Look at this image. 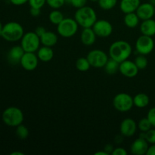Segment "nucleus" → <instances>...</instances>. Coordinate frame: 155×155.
<instances>
[{"label": "nucleus", "mask_w": 155, "mask_h": 155, "mask_svg": "<svg viewBox=\"0 0 155 155\" xmlns=\"http://www.w3.org/2000/svg\"><path fill=\"white\" fill-rule=\"evenodd\" d=\"M133 53L132 45L125 40H117L114 42L109 48V56L110 58L117 62L127 60Z\"/></svg>", "instance_id": "nucleus-1"}, {"label": "nucleus", "mask_w": 155, "mask_h": 155, "mask_svg": "<svg viewBox=\"0 0 155 155\" xmlns=\"http://www.w3.org/2000/svg\"><path fill=\"white\" fill-rule=\"evenodd\" d=\"M30 14L31 16L34 18H37L41 14V8H30Z\"/></svg>", "instance_id": "nucleus-37"}, {"label": "nucleus", "mask_w": 155, "mask_h": 155, "mask_svg": "<svg viewBox=\"0 0 155 155\" xmlns=\"http://www.w3.org/2000/svg\"><path fill=\"white\" fill-rule=\"evenodd\" d=\"M114 146L113 145H111V144H107V145H105V147H104V151H106L107 153H108L109 154H111L112 151H114Z\"/></svg>", "instance_id": "nucleus-40"}, {"label": "nucleus", "mask_w": 155, "mask_h": 155, "mask_svg": "<svg viewBox=\"0 0 155 155\" xmlns=\"http://www.w3.org/2000/svg\"><path fill=\"white\" fill-rule=\"evenodd\" d=\"M127 154H128V152L127 151V150L122 147H118V148H114L111 153L112 155H127Z\"/></svg>", "instance_id": "nucleus-36"}, {"label": "nucleus", "mask_w": 155, "mask_h": 155, "mask_svg": "<svg viewBox=\"0 0 155 155\" xmlns=\"http://www.w3.org/2000/svg\"><path fill=\"white\" fill-rule=\"evenodd\" d=\"M138 124L132 118H126L121 122L120 126V131L124 137H132L136 133Z\"/></svg>", "instance_id": "nucleus-13"}, {"label": "nucleus", "mask_w": 155, "mask_h": 155, "mask_svg": "<svg viewBox=\"0 0 155 155\" xmlns=\"http://www.w3.org/2000/svg\"><path fill=\"white\" fill-rule=\"evenodd\" d=\"M133 102H134V106H136V107L144 108L149 104V96L143 92L138 93L133 97Z\"/></svg>", "instance_id": "nucleus-22"}, {"label": "nucleus", "mask_w": 155, "mask_h": 155, "mask_svg": "<svg viewBox=\"0 0 155 155\" xmlns=\"http://www.w3.org/2000/svg\"><path fill=\"white\" fill-rule=\"evenodd\" d=\"M136 13L142 21L151 19L154 15V6L150 2L141 3Z\"/></svg>", "instance_id": "nucleus-14"}, {"label": "nucleus", "mask_w": 155, "mask_h": 155, "mask_svg": "<svg viewBox=\"0 0 155 155\" xmlns=\"http://www.w3.org/2000/svg\"><path fill=\"white\" fill-rule=\"evenodd\" d=\"M65 0H46V4L53 9H59L64 5Z\"/></svg>", "instance_id": "nucleus-31"}, {"label": "nucleus", "mask_w": 155, "mask_h": 155, "mask_svg": "<svg viewBox=\"0 0 155 155\" xmlns=\"http://www.w3.org/2000/svg\"><path fill=\"white\" fill-rule=\"evenodd\" d=\"M97 36L106 38L110 36L113 33V26L110 21L107 20H97L92 27Z\"/></svg>", "instance_id": "nucleus-10"}, {"label": "nucleus", "mask_w": 155, "mask_h": 155, "mask_svg": "<svg viewBox=\"0 0 155 155\" xmlns=\"http://www.w3.org/2000/svg\"><path fill=\"white\" fill-rule=\"evenodd\" d=\"M134 62L139 70H143L146 68L148 64V59L146 58L145 55H143V54H139V56H137Z\"/></svg>", "instance_id": "nucleus-30"}, {"label": "nucleus", "mask_w": 155, "mask_h": 155, "mask_svg": "<svg viewBox=\"0 0 155 155\" xmlns=\"http://www.w3.org/2000/svg\"><path fill=\"white\" fill-rule=\"evenodd\" d=\"M141 4V0H121L120 8L124 14L136 12Z\"/></svg>", "instance_id": "nucleus-18"}, {"label": "nucleus", "mask_w": 155, "mask_h": 155, "mask_svg": "<svg viewBox=\"0 0 155 155\" xmlns=\"http://www.w3.org/2000/svg\"><path fill=\"white\" fill-rule=\"evenodd\" d=\"M65 2H66V3H68V4H71V0H65Z\"/></svg>", "instance_id": "nucleus-46"}, {"label": "nucleus", "mask_w": 155, "mask_h": 155, "mask_svg": "<svg viewBox=\"0 0 155 155\" xmlns=\"http://www.w3.org/2000/svg\"><path fill=\"white\" fill-rule=\"evenodd\" d=\"M28 3L30 8H42L46 4V0H29Z\"/></svg>", "instance_id": "nucleus-32"}, {"label": "nucleus", "mask_w": 155, "mask_h": 155, "mask_svg": "<svg viewBox=\"0 0 155 155\" xmlns=\"http://www.w3.org/2000/svg\"><path fill=\"white\" fill-rule=\"evenodd\" d=\"M79 24L75 19L71 18H64L63 21L57 25L58 34L64 38H71L78 31Z\"/></svg>", "instance_id": "nucleus-6"}, {"label": "nucleus", "mask_w": 155, "mask_h": 155, "mask_svg": "<svg viewBox=\"0 0 155 155\" xmlns=\"http://www.w3.org/2000/svg\"><path fill=\"white\" fill-rule=\"evenodd\" d=\"M147 155H155V144H152L150 147H148Z\"/></svg>", "instance_id": "nucleus-41"}, {"label": "nucleus", "mask_w": 155, "mask_h": 155, "mask_svg": "<svg viewBox=\"0 0 155 155\" xmlns=\"http://www.w3.org/2000/svg\"><path fill=\"white\" fill-rule=\"evenodd\" d=\"M39 61L37 54L35 52H25L21 58L20 64L24 70L32 71L38 67Z\"/></svg>", "instance_id": "nucleus-11"}, {"label": "nucleus", "mask_w": 155, "mask_h": 155, "mask_svg": "<svg viewBox=\"0 0 155 155\" xmlns=\"http://www.w3.org/2000/svg\"><path fill=\"white\" fill-rule=\"evenodd\" d=\"M24 34V27L21 24L15 21H10L3 26L1 36L8 42H17L21 40Z\"/></svg>", "instance_id": "nucleus-3"}, {"label": "nucleus", "mask_w": 155, "mask_h": 155, "mask_svg": "<svg viewBox=\"0 0 155 155\" xmlns=\"http://www.w3.org/2000/svg\"><path fill=\"white\" fill-rule=\"evenodd\" d=\"M25 53L24 48L21 45H15L10 48L8 53V60L9 62L13 64L20 63L21 58L23 57L24 54Z\"/></svg>", "instance_id": "nucleus-16"}, {"label": "nucleus", "mask_w": 155, "mask_h": 155, "mask_svg": "<svg viewBox=\"0 0 155 155\" xmlns=\"http://www.w3.org/2000/svg\"><path fill=\"white\" fill-rule=\"evenodd\" d=\"M95 155H109L108 153L106 152L105 151H99L95 153Z\"/></svg>", "instance_id": "nucleus-42"}, {"label": "nucleus", "mask_w": 155, "mask_h": 155, "mask_svg": "<svg viewBox=\"0 0 155 155\" xmlns=\"http://www.w3.org/2000/svg\"><path fill=\"white\" fill-rule=\"evenodd\" d=\"M15 133H16V136H18V139L24 140V139L28 138L29 134H30V132H29L28 128H27L26 126L23 125V124H21V125L18 126V127H16V131H15Z\"/></svg>", "instance_id": "nucleus-27"}, {"label": "nucleus", "mask_w": 155, "mask_h": 155, "mask_svg": "<svg viewBox=\"0 0 155 155\" xmlns=\"http://www.w3.org/2000/svg\"><path fill=\"white\" fill-rule=\"evenodd\" d=\"M3 26H4V25H2V22H1V21H0V36H1V34H2V31Z\"/></svg>", "instance_id": "nucleus-44"}, {"label": "nucleus", "mask_w": 155, "mask_h": 155, "mask_svg": "<svg viewBox=\"0 0 155 155\" xmlns=\"http://www.w3.org/2000/svg\"><path fill=\"white\" fill-rule=\"evenodd\" d=\"M98 5L101 9L105 11L111 10L117 4V0H98Z\"/></svg>", "instance_id": "nucleus-28"}, {"label": "nucleus", "mask_w": 155, "mask_h": 155, "mask_svg": "<svg viewBox=\"0 0 155 155\" xmlns=\"http://www.w3.org/2000/svg\"><path fill=\"white\" fill-rule=\"evenodd\" d=\"M2 119L5 125L11 127H17L23 124L24 115L22 110L18 107H8L3 111Z\"/></svg>", "instance_id": "nucleus-4"}, {"label": "nucleus", "mask_w": 155, "mask_h": 155, "mask_svg": "<svg viewBox=\"0 0 155 155\" xmlns=\"http://www.w3.org/2000/svg\"><path fill=\"white\" fill-rule=\"evenodd\" d=\"M91 2H98V0H90Z\"/></svg>", "instance_id": "nucleus-47"}, {"label": "nucleus", "mask_w": 155, "mask_h": 155, "mask_svg": "<svg viewBox=\"0 0 155 155\" xmlns=\"http://www.w3.org/2000/svg\"><path fill=\"white\" fill-rule=\"evenodd\" d=\"M139 69L134 61L126 60L120 63L119 71L123 76L128 78H133L139 74Z\"/></svg>", "instance_id": "nucleus-12"}, {"label": "nucleus", "mask_w": 155, "mask_h": 155, "mask_svg": "<svg viewBox=\"0 0 155 155\" xmlns=\"http://www.w3.org/2000/svg\"><path fill=\"white\" fill-rule=\"evenodd\" d=\"M140 31L142 35L154 36L155 35V21L152 18L142 21L140 24Z\"/></svg>", "instance_id": "nucleus-20"}, {"label": "nucleus", "mask_w": 155, "mask_h": 155, "mask_svg": "<svg viewBox=\"0 0 155 155\" xmlns=\"http://www.w3.org/2000/svg\"><path fill=\"white\" fill-rule=\"evenodd\" d=\"M96 34L94 32L92 27L89 28H83L80 35V40L83 45L86 46H90L93 45L96 41Z\"/></svg>", "instance_id": "nucleus-17"}, {"label": "nucleus", "mask_w": 155, "mask_h": 155, "mask_svg": "<svg viewBox=\"0 0 155 155\" xmlns=\"http://www.w3.org/2000/svg\"><path fill=\"white\" fill-rule=\"evenodd\" d=\"M136 50L139 54L147 55L152 52L154 48V42L152 36L142 35L136 39Z\"/></svg>", "instance_id": "nucleus-9"}, {"label": "nucleus", "mask_w": 155, "mask_h": 155, "mask_svg": "<svg viewBox=\"0 0 155 155\" xmlns=\"http://www.w3.org/2000/svg\"><path fill=\"white\" fill-rule=\"evenodd\" d=\"M11 155H24V153L20 152V151H14L11 153Z\"/></svg>", "instance_id": "nucleus-43"}, {"label": "nucleus", "mask_w": 155, "mask_h": 155, "mask_svg": "<svg viewBox=\"0 0 155 155\" xmlns=\"http://www.w3.org/2000/svg\"><path fill=\"white\" fill-rule=\"evenodd\" d=\"M147 142L150 144H155V129H151L145 133V137Z\"/></svg>", "instance_id": "nucleus-33"}, {"label": "nucleus", "mask_w": 155, "mask_h": 155, "mask_svg": "<svg viewBox=\"0 0 155 155\" xmlns=\"http://www.w3.org/2000/svg\"><path fill=\"white\" fill-rule=\"evenodd\" d=\"M151 127H152V126L147 117L142 118L138 124V128L141 132H143V133L148 132V130H151Z\"/></svg>", "instance_id": "nucleus-29"}, {"label": "nucleus", "mask_w": 155, "mask_h": 155, "mask_svg": "<svg viewBox=\"0 0 155 155\" xmlns=\"http://www.w3.org/2000/svg\"><path fill=\"white\" fill-rule=\"evenodd\" d=\"M147 118L148 119V120L151 123V126L155 128V107H151L148 112V114H147Z\"/></svg>", "instance_id": "nucleus-34"}, {"label": "nucleus", "mask_w": 155, "mask_h": 155, "mask_svg": "<svg viewBox=\"0 0 155 155\" xmlns=\"http://www.w3.org/2000/svg\"><path fill=\"white\" fill-rule=\"evenodd\" d=\"M45 32H46V30H45V27H42V26H39V27H36V30H35V33H36V34L39 36V37H40V36H42V35L45 33Z\"/></svg>", "instance_id": "nucleus-38"}, {"label": "nucleus", "mask_w": 155, "mask_h": 155, "mask_svg": "<svg viewBox=\"0 0 155 155\" xmlns=\"http://www.w3.org/2000/svg\"><path fill=\"white\" fill-rule=\"evenodd\" d=\"M40 37L35 31L24 33L21 39V45L25 52H36L40 47Z\"/></svg>", "instance_id": "nucleus-5"}, {"label": "nucleus", "mask_w": 155, "mask_h": 155, "mask_svg": "<svg viewBox=\"0 0 155 155\" xmlns=\"http://www.w3.org/2000/svg\"><path fill=\"white\" fill-rule=\"evenodd\" d=\"M74 19L83 28H89L92 27L97 21L96 12L89 6H83V7L77 8L74 15Z\"/></svg>", "instance_id": "nucleus-2"}, {"label": "nucleus", "mask_w": 155, "mask_h": 155, "mask_svg": "<svg viewBox=\"0 0 155 155\" xmlns=\"http://www.w3.org/2000/svg\"><path fill=\"white\" fill-rule=\"evenodd\" d=\"M149 2L155 7V0H149Z\"/></svg>", "instance_id": "nucleus-45"}, {"label": "nucleus", "mask_w": 155, "mask_h": 155, "mask_svg": "<svg viewBox=\"0 0 155 155\" xmlns=\"http://www.w3.org/2000/svg\"><path fill=\"white\" fill-rule=\"evenodd\" d=\"M91 67L95 68H102L108 61V55L105 51L101 49H93L89 51L86 56Z\"/></svg>", "instance_id": "nucleus-8"}, {"label": "nucleus", "mask_w": 155, "mask_h": 155, "mask_svg": "<svg viewBox=\"0 0 155 155\" xmlns=\"http://www.w3.org/2000/svg\"><path fill=\"white\" fill-rule=\"evenodd\" d=\"M36 54L39 61L42 62H48L52 60L54 57V51L52 47H48L42 45L39 47V49L36 51Z\"/></svg>", "instance_id": "nucleus-19"}, {"label": "nucleus", "mask_w": 155, "mask_h": 155, "mask_svg": "<svg viewBox=\"0 0 155 155\" xmlns=\"http://www.w3.org/2000/svg\"><path fill=\"white\" fill-rule=\"evenodd\" d=\"M120 68V63L117 61L114 60L112 58H109L107 62L106 63L105 66L104 67V71L107 74H116L117 71H119Z\"/></svg>", "instance_id": "nucleus-24"}, {"label": "nucleus", "mask_w": 155, "mask_h": 155, "mask_svg": "<svg viewBox=\"0 0 155 155\" xmlns=\"http://www.w3.org/2000/svg\"><path fill=\"white\" fill-rule=\"evenodd\" d=\"M148 147V142L146 139L139 137L132 143L130 146V152L134 155L146 154Z\"/></svg>", "instance_id": "nucleus-15"}, {"label": "nucleus", "mask_w": 155, "mask_h": 155, "mask_svg": "<svg viewBox=\"0 0 155 155\" xmlns=\"http://www.w3.org/2000/svg\"><path fill=\"white\" fill-rule=\"evenodd\" d=\"M113 106L120 112H127L134 106L133 98L128 93L120 92L117 94L113 99Z\"/></svg>", "instance_id": "nucleus-7"}, {"label": "nucleus", "mask_w": 155, "mask_h": 155, "mask_svg": "<svg viewBox=\"0 0 155 155\" xmlns=\"http://www.w3.org/2000/svg\"><path fill=\"white\" fill-rule=\"evenodd\" d=\"M87 0H71V5L76 8H80L86 5Z\"/></svg>", "instance_id": "nucleus-35"}, {"label": "nucleus", "mask_w": 155, "mask_h": 155, "mask_svg": "<svg viewBox=\"0 0 155 155\" xmlns=\"http://www.w3.org/2000/svg\"><path fill=\"white\" fill-rule=\"evenodd\" d=\"M28 1L29 0H10L11 3L13 4L14 5H16V6L23 5L28 2Z\"/></svg>", "instance_id": "nucleus-39"}, {"label": "nucleus", "mask_w": 155, "mask_h": 155, "mask_svg": "<svg viewBox=\"0 0 155 155\" xmlns=\"http://www.w3.org/2000/svg\"><path fill=\"white\" fill-rule=\"evenodd\" d=\"M154 15H155V7H154Z\"/></svg>", "instance_id": "nucleus-48"}, {"label": "nucleus", "mask_w": 155, "mask_h": 155, "mask_svg": "<svg viewBox=\"0 0 155 155\" xmlns=\"http://www.w3.org/2000/svg\"><path fill=\"white\" fill-rule=\"evenodd\" d=\"M139 22H140V19L136 12L125 14V16L124 18V23L129 28H135L139 25Z\"/></svg>", "instance_id": "nucleus-23"}, {"label": "nucleus", "mask_w": 155, "mask_h": 155, "mask_svg": "<svg viewBox=\"0 0 155 155\" xmlns=\"http://www.w3.org/2000/svg\"><path fill=\"white\" fill-rule=\"evenodd\" d=\"M64 15L61 12H60L58 9H54L50 12L48 15V19L49 21L54 25H58L64 19Z\"/></svg>", "instance_id": "nucleus-25"}, {"label": "nucleus", "mask_w": 155, "mask_h": 155, "mask_svg": "<svg viewBox=\"0 0 155 155\" xmlns=\"http://www.w3.org/2000/svg\"><path fill=\"white\" fill-rule=\"evenodd\" d=\"M58 40V35L52 31H47L40 36V42L42 45L53 47L56 45Z\"/></svg>", "instance_id": "nucleus-21"}, {"label": "nucleus", "mask_w": 155, "mask_h": 155, "mask_svg": "<svg viewBox=\"0 0 155 155\" xmlns=\"http://www.w3.org/2000/svg\"><path fill=\"white\" fill-rule=\"evenodd\" d=\"M91 65L87 58L81 57L76 61V68L81 72H86L89 70Z\"/></svg>", "instance_id": "nucleus-26"}]
</instances>
